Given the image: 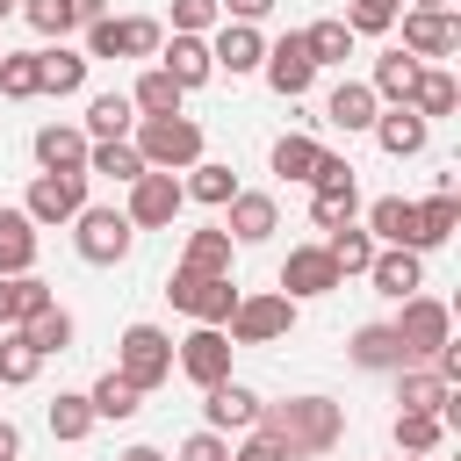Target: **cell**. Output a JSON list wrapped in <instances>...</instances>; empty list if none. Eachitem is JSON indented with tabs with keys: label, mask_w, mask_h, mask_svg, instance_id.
<instances>
[{
	"label": "cell",
	"mask_w": 461,
	"mask_h": 461,
	"mask_svg": "<svg viewBox=\"0 0 461 461\" xmlns=\"http://www.w3.org/2000/svg\"><path fill=\"white\" fill-rule=\"evenodd\" d=\"M252 432H267V439L295 461V454L339 447L346 418H339V403H324V396H288V403H259V425H252Z\"/></svg>",
	"instance_id": "cell-1"
},
{
	"label": "cell",
	"mask_w": 461,
	"mask_h": 461,
	"mask_svg": "<svg viewBox=\"0 0 461 461\" xmlns=\"http://www.w3.org/2000/svg\"><path fill=\"white\" fill-rule=\"evenodd\" d=\"M137 158H144V173L194 166V158H202V130H194L187 115H144V122H137Z\"/></svg>",
	"instance_id": "cell-2"
},
{
	"label": "cell",
	"mask_w": 461,
	"mask_h": 461,
	"mask_svg": "<svg viewBox=\"0 0 461 461\" xmlns=\"http://www.w3.org/2000/svg\"><path fill=\"white\" fill-rule=\"evenodd\" d=\"M115 375H122L130 389H158V382L173 375V339H166L158 324H130V331H122V353H115Z\"/></svg>",
	"instance_id": "cell-3"
},
{
	"label": "cell",
	"mask_w": 461,
	"mask_h": 461,
	"mask_svg": "<svg viewBox=\"0 0 461 461\" xmlns=\"http://www.w3.org/2000/svg\"><path fill=\"white\" fill-rule=\"evenodd\" d=\"M173 310H187L194 324H230V310H238V288H230V274H173Z\"/></svg>",
	"instance_id": "cell-4"
},
{
	"label": "cell",
	"mask_w": 461,
	"mask_h": 461,
	"mask_svg": "<svg viewBox=\"0 0 461 461\" xmlns=\"http://www.w3.org/2000/svg\"><path fill=\"white\" fill-rule=\"evenodd\" d=\"M281 331H295V303L288 295H238V310H230V339L238 346H274Z\"/></svg>",
	"instance_id": "cell-5"
},
{
	"label": "cell",
	"mask_w": 461,
	"mask_h": 461,
	"mask_svg": "<svg viewBox=\"0 0 461 461\" xmlns=\"http://www.w3.org/2000/svg\"><path fill=\"white\" fill-rule=\"evenodd\" d=\"M447 331H454V317H447V303H432V295H403V317H396V339H403V353H411V360H432L439 346H454Z\"/></svg>",
	"instance_id": "cell-6"
},
{
	"label": "cell",
	"mask_w": 461,
	"mask_h": 461,
	"mask_svg": "<svg viewBox=\"0 0 461 461\" xmlns=\"http://www.w3.org/2000/svg\"><path fill=\"white\" fill-rule=\"evenodd\" d=\"M180 202H187V194H180V180H173V173H137V180H130V209H122V216H130V230H166V223L180 216Z\"/></svg>",
	"instance_id": "cell-7"
},
{
	"label": "cell",
	"mask_w": 461,
	"mask_h": 461,
	"mask_svg": "<svg viewBox=\"0 0 461 461\" xmlns=\"http://www.w3.org/2000/svg\"><path fill=\"white\" fill-rule=\"evenodd\" d=\"M173 367H180L187 382H202V389H216V382H230V339H223L216 324H194V331L180 339V353H173Z\"/></svg>",
	"instance_id": "cell-8"
},
{
	"label": "cell",
	"mask_w": 461,
	"mask_h": 461,
	"mask_svg": "<svg viewBox=\"0 0 461 461\" xmlns=\"http://www.w3.org/2000/svg\"><path fill=\"white\" fill-rule=\"evenodd\" d=\"M79 209H86V173H43L29 187V202H22L29 223H72Z\"/></svg>",
	"instance_id": "cell-9"
},
{
	"label": "cell",
	"mask_w": 461,
	"mask_h": 461,
	"mask_svg": "<svg viewBox=\"0 0 461 461\" xmlns=\"http://www.w3.org/2000/svg\"><path fill=\"white\" fill-rule=\"evenodd\" d=\"M72 223H79V259L86 267H115L130 252V216L122 209H79Z\"/></svg>",
	"instance_id": "cell-10"
},
{
	"label": "cell",
	"mask_w": 461,
	"mask_h": 461,
	"mask_svg": "<svg viewBox=\"0 0 461 461\" xmlns=\"http://www.w3.org/2000/svg\"><path fill=\"white\" fill-rule=\"evenodd\" d=\"M158 43H166V36H158V22H144V14H130V22H108V14H101V22L86 29V50H94V58H151Z\"/></svg>",
	"instance_id": "cell-11"
},
{
	"label": "cell",
	"mask_w": 461,
	"mask_h": 461,
	"mask_svg": "<svg viewBox=\"0 0 461 461\" xmlns=\"http://www.w3.org/2000/svg\"><path fill=\"white\" fill-rule=\"evenodd\" d=\"M403 50L425 65V58H447V50H461V22L447 14V7H411L403 14Z\"/></svg>",
	"instance_id": "cell-12"
},
{
	"label": "cell",
	"mask_w": 461,
	"mask_h": 461,
	"mask_svg": "<svg viewBox=\"0 0 461 461\" xmlns=\"http://www.w3.org/2000/svg\"><path fill=\"white\" fill-rule=\"evenodd\" d=\"M281 288H288V303H295V295H331V288H346V274L331 267L324 245H295L288 267H281Z\"/></svg>",
	"instance_id": "cell-13"
},
{
	"label": "cell",
	"mask_w": 461,
	"mask_h": 461,
	"mask_svg": "<svg viewBox=\"0 0 461 461\" xmlns=\"http://www.w3.org/2000/svg\"><path fill=\"white\" fill-rule=\"evenodd\" d=\"M259 65H267V86H274L281 101L310 94V79H317V65H310V43H303V36H281V43H274Z\"/></svg>",
	"instance_id": "cell-14"
},
{
	"label": "cell",
	"mask_w": 461,
	"mask_h": 461,
	"mask_svg": "<svg viewBox=\"0 0 461 461\" xmlns=\"http://www.w3.org/2000/svg\"><path fill=\"white\" fill-rule=\"evenodd\" d=\"M202 411H209V432H252L259 425V396L245 382H216Z\"/></svg>",
	"instance_id": "cell-15"
},
{
	"label": "cell",
	"mask_w": 461,
	"mask_h": 461,
	"mask_svg": "<svg viewBox=\"0 0 461 461\" xmlns=\"http://www.w3.org/2000/svg\"><path fill=\"white\" fill-rule=\"evenodd\" d=\"M36 158H43V173H86V130L43 122L36 130Z\"/></svg>",
	"instance_id": "cell-16"
},
{
	"label": "cell",
	"mask_w": 461,
	"mask_h": 461,
	"mask_svg": "<svg viewBox=\"0 0 461 461\" xmlns=\"http://www.w3.org/2000/svg\"><path fill=\"white\" fill-rule=\"evenodd\" d=\"M367 238H382V245H403V252H418V209H411L403 194H382V202L367 209Z\"/></svg>",
	"instance_id": "cell-17"
},
{
	"label": "cell",
	"mask_w": 461,
	"mask_h": 461,
	"mask_svg": "<svg viewBox=\"0 0 461 461\" xmlns=\"http://www.w3.org/2000/svg\"><path fill=\"white\" fill-rule=\"evenodd\" d=\"M346 353H353V367H396V375L411 367V353H403V339H396V324H360Z\"/></svg>",
	"instance_id": "cell-18"
},
{
	"label": "cell",
	"mask_w": 461,
	"mask_h": 461,
	"mask_svg": "<svg viewBox=\"0 0 461 461\" xmlns=\"http://www.w3.org/2000/svg\"><path fill=\"white\" fill-rule=\"evenodd\" d=\"M259 58H267V43L252 22H223V36L209 43V65H223V72H252Z\"/></svg>",
	"instance_id": "cell-19"
},
{
	"label": "cell",
	"mask_w": 461,
	"mask_h": 461,
	"mask_svg": "<svg viewBox=\"0 0 461 461\" xmlns=\"http://www.w3.org/2000/svg\"><path fill=\"white\" fill-rule=\"evenodd\" d=\"M158 50H166V65H158V72H166V79H173L180 94H187V86H202V79L216 72V65H209V43H202V36H173V43H158Z\"/></svg>",
	"instance_id": "cell-20"
},
{
	"label": "cell",
	"mask_w": 461,
	"mask_h": 461,
	"mask_svg": "<svg viewBox=\"0 0 461 461\" xmlns=\"http://www.w3.org/2000/svg\"><path fill=\"white\" fill-rule=\"evenodd\" d=\"M418 72H425V65H418L411 50H389V58H375V86H367V94H375V101H396V108H411V94H418Z\"/></svg>",
	"instance_id": "cell-21"
},
{
	"label": "cell",
	"mask_w": 461,
	"mask_h": 461,
	"mask_svg": "<svg viewBox=\"0 0 461 461\" xmlns=\"http://www.w3.org/2000/svg\"><path fill=\"white\" fill-rule=\"evenodd\" d=\"M367 274H375V288L382 295H411V288H425V267H418V252H403V245H389V252H375L367 259Z\"/></svg>",
	"instance_id": "cell-22"
},
{
	"label": "cell",
	"mask_w": 461,
	"mask_h": 461,
	"mask_svg": "<svg viewBox=\"0 0 461 461\" xmlns=\"http://www.w3.org/2000/svg\"><path fill=\"white\" fill-rule=\"evenodd\" d=\"M43 303H50V288H43L36 274H0V331L29 324V317H36Z\"/></svg>",
	"instance_id": "cell-23"
},
{
	"label": "cell",
	"mask_w": 461,
	"mask_h": 461,
	"mask_svg": "<svg viewBox=\"0 0 461 461\" xmlns=\"http://www.w3.org/2000/svg\"><path fill=\"white\" fill-rule=\"evenodd\" d=\"M375 137H382V151H389V158H418V151H425V137H432V122H418L411 108H389V115H375Z\"/></svg>",
	"instance_id": "cell-24"
},
{
	"label": "cell",
	"mask_w": 461,
	"mask_h": 461,
	"mask_svg": "<svg viewBox=\"0 0 461 461\" xmlns=\"http://www.w3.org/2000/svg\"><path fill=\"white\" fill-rule=\"evenodd\" d=\"M36 267V223L22 209H0V274H29Z\"/></svg>",
	"instance_id": "cell-25"
},
{
	"label": "cell",
	"mask_w": 461,
	"mask_h": 461,
	"mask_svg": "<svg viewBox=\"0 0 461 461\" xmlns=\"http://www.w3.org/2000/svg\"><path fill=\"white\" fill-rule=\"evenodd\" d=\"M324 122H339V130H375V94H367L360 79H339L331 101H324Z\"/></svg>",
	"instance_id": "cell-26"
},
{
	"label": "cell",
	"mask_w": 461,
	"mask_h": 461,
	"mask_svg": "<svg viewBox=\"0 0 461 461\" xmlns=\"http://www.w3.org/2000/svg\"><path fill=\"white\" fill-rule=\"evenodd\" d=\"M223 209H230V223H223V230H230L238 245H259V238L274 230V194H230Z\"/></svg>",
	"instance_id": "cell-27"
},
{
	"label": "cell",
	"mask_w": 461,
	"mask_h": 461,
	"mask_svg": "<svg viewBox=\"0 0 461 461\" xmlns=\"http://www.w3.org/2000/svg\"><path fill=\"white\" fill-rule=\"evenodd\" d=\"M411 209H418V252H425V245H447V238H454V223H461L454 187H439L432 202H411Z\"/></svg>",
	"instance_id": "cell-28"
},
{
	"label": "cell",
	"mask_w": 461,
	"mask_h": 461,
	"mask_svg": "<svg viewBox=\"0 0 461 461\" xmlns=\"http://www.w3.org/2000/svg\"><path fill=\"white\" fill-rule=\"evenodd\" d=\"M86 403H94V418H137V411H144V389H130V382L108 367V375L86 389Z\"/></svg>",
	"instance_id": "cell-29"
},
{
	"label": "cell",
	"mask_w": 461,
	"mask_h": 461,
	"mask_svg": "<svg viewBox=\"0 0 461 461\" xmlns=\"http://www.w3.org/2000/svg\"><path fill=\"white\" fill-rule=\"evenodd\" d=\"M36 72H43V94H79L86 86V58L79 50H36Z\"/></svg>",
	"instance_id": "cell-30"
},
{
	"label": "cell",
	"mask_w": 461,
	"mask_h": 461,
	"mask_svg": "<svg viewBox=\"0 0 461 461\" xmlns=\"http://www.w3.org/2000/svg\"><path fill=\"white\" fill-rule=\"evenodd\" d=\"M454 101H461L454 72H418V94H411V115H418V122H432V115H454Z\"/></svg>",
	"instance_id": "cell-31"
},
{
	"label": "cell",
	"mask_w": 461,
	"mask_h": 461,
	"mask_svg": "<svg viewBox=\"0 0 461 461\" xmlns=\"http://www.w3.org/2000/svg\"><path fill=\"white\" fill-rule=\"evenodd\" d=\"M180 194H194V202H216V209H223V202L238 194V173H230V166L194 158V166H187V180H180Z\"/></svg>",
	"instance_id": "cell-32"
},
{
	"label": "cell",
	"mask_w": 461,
	"mask_h": 461,
	"mask_svg": "<svg viewBox=\"0 0 461 461\" xmlns=\"http://www.w3.org/2000/svg\"><path fill=\"white\" fill-rule=\"evenodd\" d=\"M180 267H187V274H230V230H223V223H216V230H194Z\"/></svg>",
	"instance_id": "cell-33"
},
{
	"label": "cell",
	"mask_w": 461,
	"mask_h": 461,
	"mask_svg": "<svg viewBox=\"0 0 461 461\" xmlns=\"http://www.w3.org/2000/svg\"><path fill=\"white\" fill-rule=\"evenodd\" d=\"M324 252H331V267H339V274H367V259H375L382 245H375L367 230H353V223H339V230L324 238Z\"/></svg>",
	"instance_id": "cell-34"
},
{
	"label": "cell",
	"mask_w": 461,
	"mask_h": 461,
	"mask_svg": "<svg viewBox=\"0 0 461 461\" xmlns=\"http://www.w3.org/2000/svg\"><path fill=\"white\" fill-rule=\"evenodd\" d=\"M14 331H22L36 353H65V346H72V317H65L58 303H43V310H36L29 324H14Z\"/></svg>",
	"instance_id": "cell-35"
},
{
	"label": "cell",
	"mask_w": 461,
	"mask_h": 461,
	"mask_svg": "<svg viewBox=\"0 0 461 461\" xmlns=\"http://www.w3.org/2000/svg\"><path fill=\"white\" fill-rule=\"evenodd\" d=\"M303 43H310V65H346L353 58V29L331 14V22H317V29H303Z\"/></svg>",
	"instance_id": "cell-36"
},
{
	"label": "cell",
	"mask_w": 461,
	"mask_h": 461,
	"mask_svg": "<svg viewBox=\"0 0 461 461\" xmlns=\"http://www.w3.org/2000/svg\"><path fill=\"white\" fill-rule=\"evenodd\" d=\"M122 130H130V94H101V101L86 108V137L122 144Z\"/></svg>",
	"instance_id": "cell-37"
},
{
	"label": "cell",
	"mask_w": 461,
	"mask_h": 461,
	"mask_svg": "<svg viewBox=\"0 0 461 461\" xmlns=\"http://www.w3.org/2000/svg\"><path fill=\"white\" fill-rule=\"evenodd\" d=\"M396 403H403V411H432V418H439V403H447V382H439L432 367H411V375L396 382Z\"/></svg>",
	"instance_id": "cell-38"
},
{
	"label": "cell",
	"mask_w": 461,
	"mask_h": 461,
	"mask_svg": "<svg viewBox=\"0 0 461 461\" xmlns=\"http://www.w3.org/2000/svg\"><path fill=\"white\" fill-rule=\"evenodd\" d=\"M439 439H447V425H439L432 411H396V447H403V454H432Z\"/></svg>",
	"instance_id": "cell-39"
},
{
	"label": "cell",
	"mask_w": 461,
	"mask_h": 461,
	"mask_svg": "<svg viewBox=\"0 0 461 461\" xmlns=\"http://www.w3.org/2000/svg\"><path fill=\"white\" fill-rule=\"evenodd\" d=\"M36 367H43V353H36L22 331H7V339H0V382L22 389V382H36Z\"/></svg>",
	"instance_id": "cell-40"
},
{
	"label": "cell",
	"mask_w": 461,
	"mask_h": 461,
	"mask_svg": "<svg viewBox=\"0 0 461 461\" xmlns=\"http://www.w3.org/2000/svg\"><path fill=\"white\" fill-rule=\"evenodd\" d=\"M130 108H144V115H180V86L151 65L144 79H137V94H130Z\"/></svg>",
	"instance_id": "cell-41"
},
{
	"label": "cell",
	"mask_w": 461,
	"mask_h": 461,
	"mask_svg": "<svg viewBox=\"0 0 461 461\" xmlns=\"http://www.w3.org/2000/svg\"><path fill=\"white\" fill-rule=\"evenodd\" d=\"M317 158H324V144H310V137H281V144H274V173H281V180H310Z\"/></svg>",
	"instance_id": "cell-42"
},
{
	"label": "cell",
	"mask_w": 461,
	"mask_h": 461,
	"mask_svg": "<svg viewBox=\"0 0 461 461\" xmlns=\"http://www.w3.org/2000/svg\"><path fill=\"white\" fill-rule=\"evenodd\" d=\"M0 94H7V101H29V94H43L36 50H14V58H0Z\"/></svg>",
	"instance_id": "cell-43"
},
{
	"label": "cell",
	"mask_w": 461,
	"mask_h": 461,
	"mask_svg": "<svg viewBox=\"0 0 461 461\" xmlns=\"http://www.w3.org/2000/svg\"><path fill=\"white\" fill-rule=\"evenodd\" d=\"M86 173H108V180H137V173H144V158H137V144H94V151H86Z\"/></svg>",
	"instance_id": "cell-44"
},
{
	"label": "cell",
	"mask_w": 461,
	"mask_h": 461,
	"mask_svg": "<svg viewBox=\"0 0 461 461\" xmlns=\"http://www.w3.org/2000/svg\"><path fill=\"white\" fill-rule=\"evenodd\" d=\"M50 432H58V439H86V432H94V403H86V396H58V403H50Z\"/></svg>",
	"instance_id": "cell-45"
},
{
	"label": "cell",
	"mask_w": 461,
	"mask_h": 461,
	"mask_svg": "<svg viewBox=\"0 0 461 461\" xmlns=\"http://www.w3.org/2000/svg\"><path fill=\"white\" fill-rule=\"evenodd\" d=\"M396 7H403V0H353V14H339V22H346L353 36H382V29L396 22Z\"/></svg>",
	"instance_id": "cell-46"
},
{
	"label": "cell",
	"mask_w": 461,
	"mask_h": 461,
	"mask_svg": "<svg viewBox=\"0 0 461 461\" xmlns=\"http://www.w3.org/2000/svg\"><path fill=\"white\" fill-rule=\"evenodd\" d=\"M22 14H29L36 36H65V29H72V7H65V0H22Z\"/></svg>",
	"instance_id": "cell-47"
},
{
	"label": "cell",
	"mask_w": 461,
	"mask_h": 461,
	"mask_svg": "<svg viewBox=\"0 0 461 461\" xmlns=\"http://www.w3.org/2000/svg\"><path fill=\"white\" fill-rule=\"evenodd\" d=\"M216 14H223L216 0H173V36H202Z\"/></svg>",
	"instance_id": "cell-48"
},
{
	"label": "cell",
	"mask_w": 461,
	"mask_h": 461,
	"mask_svg": "<svg viewBox=\"0 0 461 461\" xmlns=\"http://www.w3.org/2000/svg\"><path fill=\"white\" fill-rule=\"evenodd\" d=\"M310 187H317V194H353V166L324 151V158H317V173H310Z\"/></svg>",
	"instance_id": "cell-49"
},
{
	"label": "cell",
	"mask_w": 461,
	"mask_h": 461,
	"mask_svg": "<svg viewBox=\"0 0 461 461\" xmlns=\"http://www.w3.org/2000/svg\"><path fill=\"white\" fill-rule=\"evenodd\" d=\"M310 216H317L324 230H339V223H353V194H317V202H310Z\"/></svg>",
	"instance_id": "cell-50"
},
{
	"label": "cell",
	"mask_w": 461,
	"mask_h": 461,
	"mask_svg": "<svg viewBox=\"0 0 461 461\" xmlns=\"http://www.w3.org/2000/svg\"><path fill=\"white\" fill-rule=\"evenodd\" d=\"M180 461H230V447H223V432H194L180 447Z\"/></svg>",
	"instance_id": "cell-51"
},
{
	"label": "cell",
	"mask_w": 461,
	"mask_h": 461,
	"mask_svg": "<svg viewBox=\"0 0 461 461\" xmlns=\"http://www.w3.org/2000/svg\"><path fill=\"white\" fill-rule=\"evenodd\" d=\"M230 461H288V454H281V447H274L267 432H252V439H245V447H238Z\"/></svg>",
	"instance_id": "cell-52"
},
{
	"label": "cell",
	"mask_w": 461,
	"mask_h": 461,
	"mask_svg": "<svg viewBox=\"0 0 461 461\" xmlns=\"http://www.w3.org/2000/svg\"><path fill=\"white\" fill-rule=\"evenodd\" d=\"M65 7H72V29H79V22H86V29H94V22H101V14H108V0H65Z\"/></svg>",
	"instance_id": "cell-53"
},
{
	"label": "cell",
	"mask_w": 461,
	"mask_h": 461,
	"mask_svg": "<svg viewBox=\"0 0 461 461\" xmlns=\"http://www.w3.org/2000/svg\"><path fill=\"white\" fill-rule=\"evenodd\" d=\"M216 7H230V14H238V22H259V14H267V7H274V0H216Z\"/></svg>",
	"instance_id": "cell-54"
},
{
	"label": "cell",
	"mask_w": 461,
	"mask_h": 461,
	"mask_svg": "<svg viewBox=\"0 0 461 461\" xmlns=\"http://www.w3.org/2000/svg\"><path fill=\"white\" fill-rule=\"evenodd\" d=\"M0 461H22V432H14L7 418H0Z\"/></svg>",
	"instance_id": "cell-55"
},
{
	"label": "cell",
	"mask_w": 461,
	"mask_h": 461,
	"mask_svg": "<svg viewBox=\"0 0 461 461\" xmlns=\"http://www.w3.org/2000/svg\"><path fill=\"white\" fill-rule=\"evenodd\" d=\"M122 461H166V454H158V447H130Z\"/></svg>",
	"instance_id": "cell-56"
},
{
	"label": "cell",
	"mask_w": 461,
	"mask_h": 461,
	"mask_svg": "<svg viewBox=\"0 0 461 461\" xmlns=\"http://www.w3.org/2000/svg\"><path fill=\"white\" fill-rule=\"evenodd\" d=\"M418 7H447V0H418Z\"/></svg>",
	"instance_id": "cell-57"
},
{
	"label": "cell",
	"mask_w": 461,
	"mask_h": 461,
	"mask_svg": "<svg viewBox=\"0 0 461 461\" xmlns=\"http://www.w3.org/2000/svg\"><path fill=\"white\" fill-rule=\"evenodd\" d=\"M7 7H14V0H0V14H7Z\"/></svg>",
	"instance_id": "cell-58"
},
{
	"label": "cell",
	"mask_w": 461,
	"mask_h": 461,
	"mask_svg": "<svg viewBox=\"0 0 461 461\" xmlns=\"http://www.w3.org/2000/svg\"><path fill=\"white\" fill-rule=\"evenodd\" d=\"M411 461H418V454H411Z\"/></svg>",
	"instance_id": "cell-59"
}]
</instances>
